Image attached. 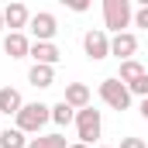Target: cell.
Instances as JSON below:
<instances>
[{"label": "cell", "mask_w": 148, "mask_h": 148, "mask_svg": "<svg viewBox=\"0 0 148 148\" xmlns=\"http://www.w3.org/2000/svg\"><path fill=\"white\" fill-rule=\"evenodd\" d=\"M100 148H110V145H100Z\"/></svg>", "instance_id": "25"}, {"label": "cell", "mask_w": 148, "mask_h": 148, "mask_svg": "<svg viewBox=\"0 0 148 148\" xmlns=\"http://www.w3.org/2000/svg\"><path fill=\"white\" fill-rule=\"evenodd\" d=\"M69 7H73L76 14H83V10H86V7H90V3H86V0H69Z\"/></svg>", "instance_id": "21"}, {"label": "cell", "mask_w": 148, "mask_h": 148, "mask_svg": "<svg viewBox=\"0 0 148 148\" xmlns=\"http://www.w3.org/2000/svg\"><path fill=\"white\" fill-rule=\"evenodd\" d=\"M28 83L38 86V90H48V86L55 83V69H52V66H31V69H28Z\"/></svg>", "instance_id": "13"}, {"label": "cell", "mask_w": 148, "mask_h": 148, "mask_svg": "<svg viewBox=\"0 0 148 148\" xmlns=\"http://www.w3.org/2000/svg\"><path fill=\"white\" fill-rule=\"evenodd\" d=\"M134 24H138V28H148V0L134 10Z\"/></svg>", "instance_id": "19"}, {"label": "cell", "mask_w": 148, "mask_h": 148, "mask_svg": "<svg viewBox=\"0 0 148 148\" xmlns=\"http://www.w3.org/2000/svg\"><path fill=\"white\" fill-rule=\"evenodd\" d=\"M0 31H3V10H0Z\"/></svg>", "instance_id": "24"}, {"label": "cell", "mask_w": 148, "mask_h": 148, "mask_svg": "<svg viewBox=\"0 0 148 148\" xmlns=\"http://www.w3.org/2000/svg\"><path fill=\"white\" fill-rule=\"evenodd\" d=\"M69 148H90V145H83V141H76V145H69Z\"/></svg>", "instance_id": "23"}, {"label": "cell", "mask_w": 148, "mask_h": 148, "mask_svg": "<svg viewBox=\"0 0 148 148\" xmlns=\"http://www.w3.org/2000/svg\"><path fill=\"white\" fill-rule=\"evenodd\" d=\"M31 59H35V66H59V59H62V52L55 48V41H31Z\"/></svg>", "instance_id": "7"}, {"label": "cell", "mask_w": 148, "mask_h": 148, "mask_svg": "<svg viewBox=\"0 0 148 148\" xmlns=\"http://www.w3.org/2000/svg\"><path fill=\"white\" fill-rule=\"evenodd\" d=\"M141 117L148 121V100H141Z\"/></svg>", "instance_id": "22"}, {"label": "cell", "mask_w": 148, "mask_h": 148, "mask_svg": "<svg viewBox=\"0 0 148 148\" xmlns=\"http://www.w3.org/2000/svg\"><path fill=\"white\" fill-rule=\"evenodd\" d=\"M28 28H31L35 41H52V38L59 35V21H55V14H48V10H38V14H31Z\"/></svg>", "instance_id": "6"}, {"label": "cell", "mask_w": 148, "mask_h": 148, "mask_svg": "<svg viewBox=\"0 0 148 148\" xmlns=\"http://www.w3.org/2000/svg\"><path fill=\"white\" fill-rule=\"evenodd\" d=\"M52 121H55L59 127H66V124H73V121H76V110L66 103V100H59V103L52 107Z\"/></svg>", "instance_id": "16"}, {"label": "cell", "mask_w": 148, "mask_h": 148, "mask_svg": "<svg viewBox=\"0 0 148 148\" xmlns=\"http://www.w3.org/2000/svg\"><path fill=\"white\" fill-rule=\"evenodd\" d=\"M121 148H148L141 138H121Z\"/></svg>", "instance_id": "20"}, {"label": "cell", "mask_w": 148, "mask_h": 148, "mask_svg": "<svg viewBox=\"0 0 148 148\" xmlns=\"http://www.w3.org/2000/svg\"><path fill=\"white\" fill-rule=\"evenodd\" d=\"M83 52H86L90 62H103V59L110 55V38H107V31H103V28L86 31V35H83Z\"/></svg>", "instance_id": "5"}, {"label": "cell", "mask_w": 148, "mask_h": 148, "mask_svg": "<svg viewBox=\"0 0 148 148\" xmlns=\"http://www.w3.org/2000/svg\"><path fill=\"white\" fill-rule=\"evenodd\" d=\"M73 110H83V107H90V86L86 83H66V97H62Z\"/></svg>", "instance_id": "11"}, {"label": "cell", "mask_w": 148, "mask_h": 148, "mask_svg": "<svg viewBox=\"0 0 148 148\" xmlns=\"http://www.w3.org/2000/svg\"><path fill=\"white\" fill-rule=\"evenodd\" d=\"M28 148H69V145H66L62 134H38V138L28 141Z\"/></svg>", "instance_id": "17"}, {"label": "cell", "mask_w": 148, "mask_h": 148, "mask_svg": "<svg viewBox=\"0 0 148 148\" xmlns=\"http://www.w3.org/2000/svg\"><path fill=\"white\" fill-rule=\"evenodd\" d=\"M100 100L110 107V110H127L131 107V90L117 79V76H107L100 83Z\"/></svg>", "instance_id": "4"}, {"label": "cell", "mask_w": 148, "mask_h": 148, "mask_svg": "<svg viewBox=\"0 0 148 148\" xmlns=\"http://www.w3.org/2000/svg\"><path fill=\"white\" fill-rule=\"evenodd\" d=\"M76 134H79V141L83 145H93L100 134H103V117L100 110H93V107H83V110H76Z\"/></svg>", "instance_id": "3"}, {"label": "cell", "mask_w": 148, "mask_h": 148, "mask_svg": "<svg viewBox=\"0 0 148 148\" xmlns=\"http://www.w3.org/2000/svg\"><path fill=\"white\" fill-rule=\"evenodd\" d=\"M145 76V66L138 62V59H127V62H121V69H117V79L124 83V86H131L134 79H141Z\"/></svg>", "instance_id": "14"}, {"label": "cell", "mask_w": 148, "mask_h": 148, "mask_svg": "<svg viewBox=\"0 0 148 148\" xmlns=\"http://www.w3.org/2000/svg\"><path fill=\"white\" fill-rule=\"evenodd\" d=\"M134 52H138V38L131 35V31H124V35H114V38H110V55H117L121 62L134 59Z\"/></svg>", "instance_id": "8"}, {"label": "cell", "mask_w": 148, "mask_h": 148, "mask_svg": "<svg viewBox=\"0 0 148 148\" xmlns=\"http://www.w3.org/2000/svg\"><path fill=\"white\" fill-rule=\"evenodd\" d=\"M127 90H131V97H141V100H148V73L141 76V79H134Z\"/></svg>", "instance_id": "18"}, {"label": "cell", "mask_w": 148, "mask_h": 148, "mask_svg": "<svg viewBox=\"0 0 148 148\" xmlns=\"http://www.w3.org/2000/svg\"><path fill=\"white\" fill-rule=\"evenodd\" d=\"M0 148H28L24 131H17V127H7V131H0Z\"/></svg>", "instance_id": "15"}, {"label": "cell", "mask_w": 148, "mask_h": 148, "mask_svg": "<svg viewBox=\"0 0 148 148\" xmlns=\"http://www.w3.org/2000/svg\"><path fill=\"white\" fill-rule=\"evenodd\" d=\"M14 121H17V131H24V134H41V127L52 121V107H48V103H38V100L35 103H24Z\"/></svg>", "instance_id": "1"}, {"label": "cell", "mask_w": 148, "mask_h": 148, "mask_svg": "<svg viewBox=\"0 0 148 148\" xmlns=\"http://www.w3.org/2000/svg\"><path fill=\"white\" fill-rule=\"evenodd\" d=\"M21 107H24V97H21V90H14V86H3V90H0V114H7V117L14 114V117H17V114H21Z\"/></svg>", "instance_id": "12"}, {"label": "cell", "mask_w": 148, "mask_h": 148, "mask_svg": "<svg viewBox=\"0 0 148 148\" xmlns=\"http://www.w3.org/2000/svg\"><path fill=\"white\" fill-rule=\"evenodd\" d=\"M28 21H31V14H28L24 3H7L3 7V28H10V35L21 31V28H28Z\"/></svg>", "instance_id": "9"}, {"label": "cell", "mask_w": 148, "mask_h": 148, "mask_svg": "<svg viewBox=\"0 0 148 148\" xmlns=\"http://www.w3.org/2000/svg\"><path fill=\"white\" fill-rule=\"evenodd\" d=\"M3 55H10V59H28L31 55V41L24 38V31H14V35L3 38Z\"/></svg>", "instance_id": "10"}, {"label": "cell", "mask_w": 148, "mask_h": 148, "mask_svg": "<svg viewBox=\"0 0 148 148\" xmlns=\"http://www.w3.org/2000/svg\"><path fill=\"white\" fill-rule=\"evenodd\" d=\"M134 21L131 0H103V28L114 35H124V28Z\"/></svg>", "instance_id": "2"}]
</instances>
